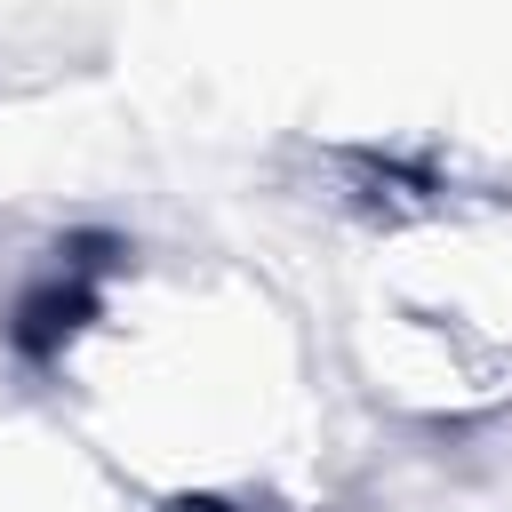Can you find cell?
I'll list each match as a JSON object with an SVG mask.
<instances>
[{
    "mask_svg": "<svg viewBox=\"0 0 512 512\" xmlns=\"http://www.w3.org/2000/svg\"><path fill=\"white\" fill-rule=\"evenodd\" d=\"M0 512H144V496L88 440H64V464L56 456L0 464Z\"/></svg>",
    "mask_w": 512,
    "mask_h": 512,
    "instance_id": "cell-3",
    "label": "cell"
},
{
    "mask_svg": "<svg viewBox=\"0 0 512 512\" xmlns=\"http://www.w3.org/2000/svg\"><path fill=\"white\" fill-rule=\"evenodd\" d=\"M360 336L384 392L416 408L512 400V200L408 208L360 264Z\"/></svg>",
    "mask_w": 512,
    "mask_h": 512,
    "instance_id": "cell-2",
    "label": "cell"
},
{
    "mask_svg": "<svg viewBox=\"0 0 512 512\" xmlns=\"http://www.w3.org/2000/svg\"><path fill=\"white\" fill-rule=\"evenodd\" d=\"M80 440L136 488L200 512L272 496L312 448V376L272 296L216 264H120L56 336Z\"/></svg>",
    "mask_w": 512,
    "mask_h": 512,
    "instance_id": "cell-1",
    "label": "cell"
}]
</instances>
